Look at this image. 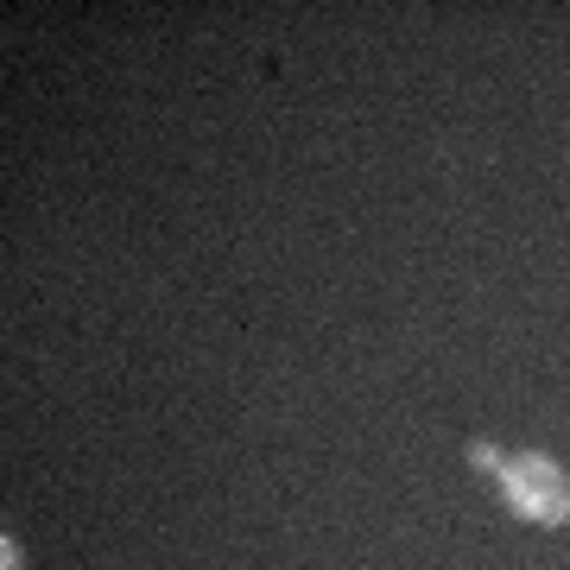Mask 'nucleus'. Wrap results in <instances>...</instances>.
I'll return each mask as SVG.
<instances>
[{
    "mask_svg": "<svg viewBox=\"0 0 570 570\" xmlns=\"http://www.w3.org/2000/svg\"><path fill=\"white\" fill-rule=\"evenodd\" d=\"M501 494H508V508L532 527H564L570 520V475L551 463L546 450H520L501 463Z\"/></svg>",
    "mask_w": 570,
    "mask_h": 570,
    "instance_id": "obj_1",
    "label": "nucleus"
},
{
    "mask_svg": "<svg viewBox=\"0 0 570 570\" xmlns=\"http://www.w3.org/2000/svg\"><path fill=\"white\" fill-rule=\"evenodd\" d=\"M469 463L482 469V475H501V463H508V456H501L494 444H469Z\"/></svg>",
    "mask_w": 570,
    "mask_h": 570,
    "instance_id": "obj_2",
    "label": "nucleus"
},
{
    "mask_svg": "<svg viewBox=\"0 0 570 570\" xmlns=\"http://www.w3.org/2000/svg\"><path fill=\"white\" fill-rule=\"evenodd\" d=\"M0 564H7V570H20V564H26V558H20V546H13V539H0Z\"/></svg>",
    "mask_w": 570,
    "mask_h": 570,
    "instance_id": "obj_3",
    "label": "nucleus"
}]
</instances>
